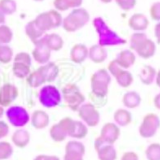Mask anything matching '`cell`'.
<instances>
[{
	"instance_id": "1",
	"label": "cell",
	"mask_w": 160,
	"mask_h": 160,
	"mask_svg": "<svg viewBox=\"0 0 160 160\" xmlns=\"http://www.w3.org/2000/svg\"><path fill=\"white\" fill-rule=\"evenodd\" d=\"M130 48L136 51V53L141 58L148 59L154 55L156 45L151 39L147 38L144 33L136 32L132 34L131 38H130Z\"/></svg>"
},
{
	"instance_id": "2",
	"label": "cell",
	"mask_w": 160,
	"mask_h": 160,
	"mask_svg": "<svg viewBox=\"0 0 160 160\" xmlns=\"http://www.w3.org/2000/svg\"><path fill=\"white\" fill-rule=\"evenodd\" d=\"M93 25L99 35V44L100 46H111V45L124 44L126 41L112 31L104 20L101 17H97L93 20Z\"/></svg>"
},
{
	"instance_id": "3",
	"label": "cell",
	"mask_w": 160,
	"mask_h": 160,
	"mask_svg": "<svg viewBox=\"0 0 160 160\" xmlns=\"http://www.w3.org/2000/svg\"><path fill=\"white\" fill-rule=\"evenodd\" d=\"M89 21V13L84 8H75L66 17L62 19V26L65 31L75 32L82 28Z\"/></svg>"
},
{
	"instance_id": "4",
	"label": "cell",
	"mask_w": 160,
	"mask_h": 160,
	"mask_svg": "<svg viewBox=\"0 0 160 160\" xmlns=\"http://www.w3.org/2000/svg\"><path fill=\"white\" fill-rule=\"evenodd\" d=\"M33 21L42 32H45L59 27L62 24V16L57 10L52 9L47 12L40 13Z\"/></svg>"
},
{
	"instance_id": "5",
	"label": "cell",
	"mask_w": 160,
	"mask_h": 160,
	"mask_svg": "<svg viewBox=\"0 0 160 160\" xmlns=\"http://www.w3.org/2000/svg\"><path fill=\"white\" fill-rule=\"evenodd\" d=\"M111 77L106 69H99L91 76L92 93L98 97H105L108 93V85Z\"/></svg>"
},
{
	"instance_id": "6",
	"label": "cell",
	"mask_w": 160,
	"mask_h": 160,
	"mask_svg": "<svg viewBox=\"0 0 160 160\" xmlns=\"http://www.w3.org/2000/svg\"><path fill=\"white\" fill-rule=\"evenodd\" d=\"M62 93L65 103L73 111L78 110L80 105L85 101L84 95L81 93L80 89L75 84L65 85L62 89Z\"/></svg>"
},
{
	"instance_id": "7",
	"label": "cell",
	"mask_w": 160,
	"mask_h": 160,
	"mask_svg": "<svg viewBox=\"0 0 160 160\" xmlns=\"http://www.w3.org/2000/svg\"><path fill=\"white\" fill-rule=\"evenodd\" d=\"M60 123L63 125V127L66 130L67 136L76 139H82L86 137L88 133L87 126L83 122L75 121L70 117H65L60 120Z\"/></svg>"
},
{
	"instance_id": "8",
	"label": "cell",
	"mask_w": 160,
	"mask_h": 160,
	"mask_svg": "<svg viewBox=\"0 0 160 160\" xmlns=\"http://www.w3.org/2000/svg\"><path fill=\"white\" fill-rule=\"evenodd\" d=\"M31 66V57L26 52H19L14 57V63L12 66L13 74L18 78H25L30 73Z\"/></svg>"
},
{
	"instance_id": "9",
	"label": "cell",
	"mask_w": 160,
	"mask_h": 160,
	"mask_svg": "<svg viewBox=\"0 0 160 160\" xmlns=\"http://www.w3.org/2000/svg\"><path fill=\"white\" fill-rule=\"evenodd\" d=\"M159 117L154 113H148L143 117L139 127V134L143 138H150L155 135L159 128Z\"/></svg>"
},
{
	"instance_id": "10",
	"label": "cell",
	"mask_w": 160,
	"mask_h": 160,
	"mask_svg": "<svg viewBox=\"0 0 160 160\" xmlns=\"http://www.w3.org/2000/svg\"><path fill=\"white\" fill-rule=\"evenodd\" d=\"M39 101L44 107L51 108L55 107L61 101V96L56 87L52 85H46L41 90L39 94Z\"/></svg>"
},
{
	"instance_id": "11",
	"label": "cell",
	"mask_w": 160,
	"mask_h": 160,
	"mask_svg": "<svg viewBox=\"0 0 160 160\" xmlns=\"http://www.w3.org/2000/svg\"><path fill=\"white\" fill-rule=\"evenodd\" d=\"M6 116L10 124L15 127H22L29 121V114L21 106H11L6 111Z\"/></svg>"
},
{
	"instance_id": "12",
	"label": "cell",
	"mask_w": 160,
	"mask_h": 160,
	"mask_svg": "<svg viewBox=\"0 0 160 160\" xmlns=\"http://www.w3.org/2000/svg\"><path fill=\"white\" fill-rule=\"evenodd\" d=\"M78 115L89 127H94L99 123L100 115L96 107L91 103H85L78 108Z\"/></svg>"
},
{
	"instance_id": "13",
	"label": "cell",
	"mask_w": 160,
	"mask_h": 160,
	"mask_svg": "<svg viewBox=\"0 0 160 160\" xmlns=\"http://www.w3.org/2000/svg\"><path fill=\"white\" fill-rule=\"evenodd\" d=\"M108 71L115 77L117 83L121 87H129L133 82L132 74L126 71V70L122 69L121 67H119L114 60L108 64Z\"/></svg>"
},
{
	"instance_id": "14",
	"label": "cell",
	"mask_w": 160,
	"mask_h": 160,
	"mask_svg": "<svg viewBox=\"0 0 160 160\" xmlns=\"http://www.w3.org/2000/svg\"><path fill=\"white\" fill-rule=\"evenodd\" d=\"M94 148L96 150L99 160H116L117 153L112 144H108L98 137L95 139Z\"/></svg>"
},
{
	"instance_id": "15",
	"label": "cell",
	"mask_w": 160,
	"mask_h": 160,
	"mask_svg": "<svg viewBox=\"0 0 160 160\" xmlns=\"http://www.w3.org/2000/svg\"><path fill=\"white\" fill-rule=\"evenodd\" d=\"M84 145L79 141H69L65 146L64 160H83Z\"/></svg>"
},
{
	"instance_id": "16",
	"label": "cell",
	"mask_w": 160,
	"mask_h": 160,
	"mask_svg": "<svg viewBox=\"0 0 160 160\" xmlns=\"http://www.w3.org/2000/svg\"><path fill=\"white\" fill-rule=\"evenodd\" d=\"M34 45L35 48L32 51V56L34 60L40 64H46L49 61L50 56H51V51L47 47V45L45 44L43 37L35 42Z\"/></svg>"
},
{
	"instance_id": "17",
	"label": "cell",
	"mask_w": 160,
	"mask_h": 160,
	"mask_svg": "<svg viewBox=\"0 0 160 160\" xmlns=\"http://www.w3.org/2000/svg\"><path fill=\"white\" fill-rule=\"evenodd\" d=\"M18 96V89L13 84L6 83L0 88V106L8 107Z\"/></svg>"
},
{
	"instance_id": "18",
	"label": "cell",
	"mask_w": 160,
	"mask_h": 160,
	"mask_svg": "<svg viewBox=\"0 0 160 160\" xmlns=\"http://www.w3.org/2000/svg\"><path fill=\"white\" fill-rule=\"evenodd\" d=\"M120 136V129L118 125L108 122L104 125L100 132V138L108 144H114Z\"/></svg>"
},
{
	"instance_id": "19",
	"label": "cell",
	"mask_w": 160,
	"mask_h": 160,
	"mask_svg": "<svg viewBox=\"0 0 160 160\" xmlns=\"http://www.w3.org/2000/svg\"><path fill=\"white\" fill-rule=\"evenodd\" d=\"M39 74L41 75V78L45 82H52L58 75V67L57 65L53 62H47L43 66L37 69Z\"/></svg>"
},
{
	"instance_id": "20",
	"label": "cell",
	"mask_w": 160,
	"mask_h": 160,
	"mask_svg": "<svg viewBox=\"0 0 160 160\" xmlns=\"http://www.w3.org/2000/svg\"><path fill=\"white\" fill-rule=\"evenodd\" d=\"M149 21L147 17L141 13L133 14L128 20L129 27L135 30V31H143L148 27Z\"/></svg>"
},
{
	"instance_id": "21",
	"label": "cell",
	"mask_w": 160,
	"mask_h": 160,
	"mask_svg": "<svg viewBox=\"0 0 160 160\" xmlns=\"http://www.w3.org/2000/svg\"><path fill=\"white\" fill-rule=\"evenodd\" d=\"M114 61L122 69H127L134 64L135 55L131 50H123L117 55V57Z\"/></svg>"
},
{
	"instance_id": "22",
	"label": "cell",
	"mask_w": 160,
	"mask_h": 160,
	"mask_svg": "<svg viewBox=\"0 0 160 160\" xmlns=\"http://www.w3.org/2000/svg\"><path fill=\"white\" fill-rule=\"evenodd\" d=\"M31 124L35 129H44L49 124V116L42 110H35L32 113Z\"/></svg>"
},
{
	"instance_id": "23",
	"label": "cell",
	"mask_w": 160,
	"mask_h": 160,
	"mask_svg": "<svg viewBox=\"0 0 160 160\" xmlns=\"http://www.w3.org/2000/svg\"><path fill=\"white\" fill-rule=\"evenodd\" d=\"M88 57V48L84 44H75L70 51V58L75 63H82Z\"/></svg>"
},
{
	"instance_id": "24",
	"label": "cell",
	"mask_w": 160,
	"mask_h": 160,
	"mask_svg": "<svg viewBox=\"0 0 160 160\" xmlns=\"http://www.w3.org/2000/svg\"><path fill=\"white\" fill-rule=\"evenodd\" d=\"M11 140L13 144L18 148H24L26 147L29 141H30V134L27 130L24 129H18L13 134Z\"/></svg>"
},
{
	"instance_id": "25",
	"label": "cell",
	"mask_w": 160,
	"mask_h": 160,
	"mask_svg": "<svg viewBox=\"0 0 160 160\" xmlns=\"http://www.w3.org/2000/svg\"><path fill=\"white\" fill-rule=\"evenodd\" d=\"M88 57L94 63H101L107 58V52L100 45H92L88 50Z\"/></svg>"
},
{
	"instance_id": "26",
	"label": "cell",
	"mask_w": 160,
	"mask_h": 160,
	"mask_svg": "<svg viewBox=\"0 0 160 160\" xmlns=\"http://www.w3.org/2000/svg\"><path fill=\"white\" fill-rule=\"evenodd\" d=\"M45 44L50 49V51H59L63 47V40L58 34H49L43 37Z\"/></svg>"
},
{
	"instance_id": "27",
	"label": "cell",
	"mask_w": 160,
	"mask_h": 160,
	"mask_svg": "<svg viewBox=\"0 0 160 160\" xmlns=\"http://www.w3.org/2000/svg\"><path fill=\"white\" fill-rule=\"evenodd\" d=\"M83 0H54L53 5L55 10L66 11L69 8H77L82 4Z\"/></svg>"
},
{
	"instance_id": "28",
	"label": "cell",
	"mask_w": 160,
	"mask_h": 160,
	"mask_svg": "<svg viewBox=\"0 0 160 160\" xmlns=\"http://www.w3.org/2000/svg\"><path fill=\"white\" fill-rule=\"evenodd\" d=\"M49 133H50V137H51L52 140L55 142H62L65 140V138L67 137V133L60 122H58L57 124H54L53 126L50 128Z\"/></svg>"
},
{
	"instance_id": "29",
	"label": "cell",
	"mask_w": 160,
	"mask_h": 160,
	"mask_svg": "<svg viewBox=\"0 0 160 160\" xmlns=\"http://www.w3.org/2000/svg\"><path fill=\"white\" fill-rule=\"evenodd\" d=\"M25 32H26V35L33 43L38 41L40 38H42L44 34V32H42L41 30L35 25L34 21H30L27 23L26 27H25Z\"/></svg>"
},
{
	"instance_id": "30",
	"label": "cell",
	"mask_w": 160,
	"mask_h": 160,
	"mask_svg": "<svg viewBox=\"0 0 160 160\" xmlns=\"http://www.w3.org/2000/svg\"><path fill=\"white\" fill-rule=\"evenodd\" d=\"M114 120L119 126H126V125H128L132 120L131 113H130L128 110L118 109L114 113Z\"/></svg>"
},
{
	"instance_id": "31",
	"label": "cell",
	"mask_w": 160,
	"mask_h": 160,
	"mask_svg": "<svg viewBox=\"0 0 160 160\" xmlns=\"http://www.w3.org/2000/svg\"><path fill=\"white\" fill-rule=\"evenodd\" d=\"M155 75H156V70L153 67L149 66V65H145V66H143L139 76L142 83L146 85H150L153 82Z\"/></svg>"
},
{
	"instance_id": "32",
	"label": "cell",
	"mask_w": 160,
	"mask_h": 160,
	"mask_svg": "<svg viewBox=\"0 0 160 160\" xmlns=\"http://www.w3.org/2000/svg\"><path fill=\"white\" fill-rule=\"evenodd\" d=\"M141 102V98H140L139 94L137 92H128L123 96V104L126 106L127 108H135L137 107L138 105Z\"/></svg>"
},
{
	"instance_id": "33",
	"label": "cell",
	"mask_w": 160,
	"mask_h": 160,
	"mask_svg": "<svg viewBox=\"0 0 160 160\" xmlns=\"http://www.w3.org/2000/svg\"><path fill=\"white\" fill-rule=\"evenodd\" d=\"M12 30L7 25H0V45H6L12 40Z\"/></svg>"
},
{
	"instance_id": "34",
	"label": "cell",
	"mask_w": 160,
	"mask_h": 160,
	"mask_svg": "<svg viewBox=\"0 0 160 160\" xmlns=\"http://www.w3.org/2000/svg\"><path fill=\"white\" fill-rule=\"evenodd\" d=\"M17 9L16 2L14 0H0V10L4 15H11Z\"/></svg>"
},
{
	"instance_id": "35",
	"label": "cell",
	"mask_w": 160,
	"mask_h": 160,
	"mask_svg": "<svg viewBox=\"0 0 160 160\" xmlns=\"http://www.w3.org/2000/svg\"><path fill=\"white\" fill-rule=\"evenodd\" d=\"M13 50L8 45H0V62L7 64L12 60Z\"/></svg>"
},
{
	"instance_id": "36",
	"label": "cell",
	"mask_w": 160,
	"mask_h": 160,
	"mask_svg": "<svg viewBox=\"0 0 160 160\" xmlns=\"http://www.w3.org/2000/svg\"><path fill=\"white\" fill-rule=\"evenodd\" d=\"M146 157L148 160H160V144L159 143H152L147 147Z\"/></svg>"
},
{
	"instance_id": "37",
	"label": "cell",
	"mask_w": 160,
	"mask_h": 160,
	"mask_svg": "<svg viewBox=\"0 0 160 160\" xmlns=\"http://www.w3.org/2000/svg\"><path fill=\"white\" fill-rule=\"evenodd\" d=\"M13 154L12 145L7 141H0V160H6Z\"/></svg>"
},
{
	"instance_id": "38",
	"label": "cell",
	"mask_w": 160,
	"mask_h": 160,
	"mask_svg": "<svg viewBox=\"0 0 160 160\" xmlns=\"http://www.w3.org/2000/svg\"><path fill=\"white\" fill-rule=\"evenodd\" d=\"M115 1L124 11H129L136 5V0H115Z\"/></svg>"
},
{
	"instance_id": "39",
	"label": "cell",
	"mask_w": 160,
	"mask_h": 160,
	"mask_svg": "<svg viewBox=\"0 0 160 160\" xmlns=\"http://www.w3.org/2000/svg\"><path fill=\"white\" fill-rule=\"evenodd\" d=\"M150 16L155 21H159L160 20V3L155 2L150 7Z\"/></svg>"
},
{
	"instance_id": "40",
	"label": "cell",
	"mask_w": 160,
	"mask_h": 160,
	"mask_svg": "<svg viewBox=\"0 0 160 160\" xmlns=\"http://www.w3.org/2000/svg\"><path fill=\"white\" fill-rule=\"evenodd\" d=\"M9 132V126L6 122L0 120V139H2L4 137L7 136V134Z\"/></svg>"
},
{
	"instance_id": "41",
	"label": "cell",
	"mask_w": 160,
	"mask_h": 160,
	"mask_svg": "<svg viewBox=\"0 0 160 160\" xmlns=\"http://www.w3.org/2000/svg\"><path fill=\"white\" fill-rule=\"evenodd\" d=\"M121 160H138V155L133 151L125 152L122 155Z\"/></svg>"
},
{
	"instance_id": "42",
	"label": "cell",
	"mask_w": 160,
	"mask_h": 160,
	"mask_svg": "<svg viewBox=\"0 0 160 160\" xmlns=\"http://www.w3.org/2000/svg\"><path fill=\"white\" fill-rule=\"evenodd\" d=\"M34 160H60V159L59 157L53 156V155H51V156H48V155H38V156L34 158Z\"/></svg>"
},
{
	"instance_id": "43",
	"label": "cell",
	"mask_w": 160,
	"mask_h": 160,
	"mask_svg": "<svg viewBox=\"0 0 160 160\" xmlns=\"http://www.w3.org/2000/svg\"><path fill=\"white\" fill-rule=\"evenodd\" d=\"M4 22H5V15L1 10H0V25H2Z\"/></svg>"
},
{
	"instance_id": "44",
	"label": "cell",
	"mask_w": 160,
	"mask_h": 160,
	"mask_svg": "<svg viewBox=\"0 0 160 160\" xmlns=\"http://www.w3.org/2000/svg\"><path fill=\"white\" fill-rule=\"evenodd\" d=\"M3 113H4V109H3V107H2V106H0V118L2 117Z\"/></svg>"
},
{
	"instance_id": "45",
	"label": "cell",
	"mask_w": 160,
	"mask_h": 160,
	"mask_svg": "<svg viewBox=\"0 0 160 160\" xmlns=\"http://www.w3.org/2000/svg\"><path fill=\"white\" fill-rule=\"evenodd\" d=\"M101 2H103V3H110L112 1V0H100Z\"/></svg>"
},
{
	"instance_id": "46",
	"label": "cell",
	"mask_w": 160,
	"mask_h": 160,
	"mask_svg": "<svg viewBox=\"0 0 160 160\" xmlns=\"http://www.w3.org/2000/svg\"><path fill=\"white\" fill-rule=\"evenodd\" d=\"M34 1H43V0H34Z\"/></svg>"
}]
</instances>
